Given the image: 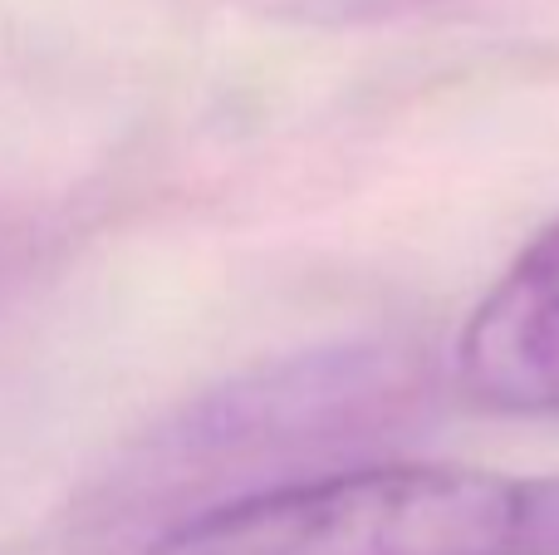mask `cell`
<instances>
[{
  "mask_svg": "<svg viewBox=\"0 0 559 555\" xmlns=\"http://www.w3.org/2000/svg\"><path fill=\"white\" fill-rule=\"evenodd\" d=\"M147 555H559V477L437 462L309 472L192 511Z\"/></svg>",
  "mask_w": 559,
  "mask_h": 555,
  "instance_id": "cell-1",
  "label": "cell"
},
{
  "mask_svg": "<svg viewBox=\"0 0 559 555\" xmlns=\"http://www.w3.org/2000/svg\"><path fill=\"white\" fill-rule=\"evenodd\" d=\"M236 5L271 20H289V25L344 29V25H378V20L413 15V10L432 5V0H236Z\"/></svg>",
  "mask_w": 559,
  "mask_h": 555,
  "instance_id": "cell-4",
  "label": "cell"
},
{
  "mask_svg": "<svg viewBox=\"0 0 559 555\" xmlns=\"http://www.w3.org/2000/svg\"><path fill=\"white\" fill-rule=\"evenodd\" d=\"M456 383L511 418H559V222L481 295L456 334Z\"/></svg>",
  "mask_w": 559,
  "mask_h": 555,
  "instance_id": "cell-3",
  "label": "cell"
},
{
  "mask_svg": "<svg viewBox=\"0 0 559 555\" xmlns=\"http://www.w3.org/2000/svg\"><path fill=\"white\" fill-rule=\"evenodd\" d=\"M417 403L423 374L403 350L334 344L289 354L187 403L133 468V492H153V501L192 492V511H202L280 487L299 477L305 458L364 448L413 423Z\"/></svg>",
  "mask_w": 559,
  "mask_h": 555,
  "instance_id": "cell-2",
  "label": "cell"
}]
</instances>
